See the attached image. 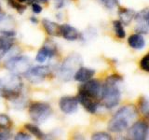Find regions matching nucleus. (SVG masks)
<instances>
[{"mask_svg":"<svg viewBox=\"0 0 149 140\" xmlns=\"http://www.w3.org/2000/svg\"><path fill=\"white\" fill-rule=\"evenodd\" d=\"M123 80L121 76L111 75L106 78L104 84H102L101 99L106 108H114L119 104L121 100V92L118 84Z\"/></svg>","mask_w":149,"mask_h":140,"instance_id":"nucleus-1","label":"nucleus"},{"mask_svg":"<svg viewBox=\"0 0 149 140\" xmlns=\"http://www.w3.org/2000/svg\"><path fill=\"white\" fill-rule=\"evenodd\" d=\"M138 110L133 105L124 106L116 112L108 123V130L112 133H121L129 128L130 123L137 118Z\"/></svg>","mask_w":149,"mask_h":140,"instance_id":"nucleus-2","label":"nucleus"},{"mask_svg":"<svg viewBox=\"0 0 149 140\" xmlns=\"http://www.w3.org/2000/svg\"><path fill=\"white\" fill-rule=\"evenodd\" d=\"M1 90L0 95L6 100L14 101L17 100L21 95L22 82L19 75L12 74L4 79V82L1 83Z\"/></svg>","mask_w":149,"mask_h":140,"instance_id":"nucleus-3","label":"nucleus"},{"mask_svg":"<svg viewBox=\"0 0 149 140\" xmlns=\"http://www.w3.org/2000/svg\"><path fill=\"white\" fill-rule=\"evenodd\" d=\"M82 57L79 54L74 53L64 59L58 69L57 75L63 81H69L74 78V73L82 65Z\"/></svg>","mask_w":149,"mask_h":140,"instance_id":"nucleus-4","label":"nucleus"},{"mask_svg":"<svg viewBox=\"0 0 149 140\" xmlns=\"http://www.w3.org/2000/svg\"><path fill=\"white\" fill-rule=\"evenodd\" d=\"M52 114V109L48 103L34 102L29 106V115L31 119L37 123H42Z\"/></svg>","mask_w":149,"mask_h":140,"instance_id":"nucleus-5","label":"nucleus"},{"mask_svg":"<svg viewBox=\"0 0 149 140\" xmlns=\"http://www.w3.org/2000/svg\"><path fill=\"white\" fill-rule=\"evenodd\" d=\"M31 60L27 56L19 55L9 58L5 63V67L9 70L12 74L21 75L24 74L31 67Z\"/></svg>","mask_w":149,"mask_h":140,"instance_id":"nucleus-6","label":"nucleus"},{"mask_svg":"<svg viewBox=\"0 0 149 140\" xmlns=\"http://www.w3.org/2000/svg\"><path fill=\"white\" fill-rule=\"evenodd\" d=\"M50 72V69L49 66H43V65H39V66L30 67L27 71L23 74L25 78L31 83H39L43 81L44 79L49 76Z\"/></svg>","mask_w":149,"mask_h":140,"instance_id":"nucleus-7","label":"nucleus"},{"mask_svg":"<svg viewBox=\"0 0 149 140\" xmlns=\"http://www.w3.org/2000/svg\"><path fill=\"white\" fill-rule=\"evenodd\" d=\"M83 84L79 87V92L84 93V94L88 95L91 97L96 98V99L100 100L101 99V94H102V84L97 79H90V80L82 82Z\"/></svg>","mask_w":149,"mask_h":140,"instance_id":"nucleus-8","label":"nucleus"},{"mask_svg":"<svg viewBox=\"0 0 149 140\" xmlns=\"http://www.w3.org/2000/svg\"><path fill=\"white\" fill-rule=\"evenodd\" d=\"M15 36L14 31H0V58L12 49Z\"/></svg>","mask_w":149,"mask_h":140,"instance_id":"nucleus-9","label":"nucleus"},{"mask_svg":"<svg viewBox=\"0 0 149 140\" xmlns=\"http://www.w3.org/2000/svg\"><path fill=\"white\" fill-rule=\"evenodd\" d=\"M129 136L135 140H146L148 136V125L144 121H136L129 130Z\"/></svg>","mask_w":149,"mask_h":140,"instance_id":"nucleus-10","label":"nucleus"},{"mask_svg":"<svg viewBox=\"0 0 149 140\" xmlns=\"http://www.w3.org/2000/svg\"><path fill=\"white\" fill-rule=\"evenodd\" d=\"M57 52V48L56 45L52 41H47L44 44V46L37 51L36 60L39 63H44L47 60L52 58L53 56Z\"/></svg>","mask_w":149,"mask_h":140,"instance_id":"nucleus-11","label":"nucleus"},{"mask_svg":"<svg viewBox=\"0 0 149 140\" xmlns=\"http://www.w3.org/2000/svg\"><path fill=\"white\" fill-rule=\"evenodd\" d=\"M137 22L136 32L141 35H146L149 30V12L148 8H144L142 11L136 13L135 18Z\"/></svg>","mask_w":149,"mask_h":140,"instance_id":"nucleus-12","label":"nucleus"},{"mask_svg":"<svg viewBox=\"0 0 149 140\" xmlns=\"http://www.w3.org/2000/svg\"><path fill=\"white\" fill-rule=\"evenodd\" d=\"M59 106L64 114H73L78 108V101L77 97L63 96L59 101Z\"/></svg>","mask_w":149,"mask_h":140,"instance_id":"nucleus-13","label":"nucleus"},{"mask_svg":"<svg viewBox=\"0 0 149 140\" xmlns=\"http://www.w3.org/2000/svg\"><path fill=\"white\" fill-rule=\"evenodd\" d=\"M77 99L78 103H80L82 105L84 108L91 114H94L97 111L98 107H99V100L96 99V98H93V97L84 94V93L78 92Z\"/></svg>","mask_w":149,"mask_h":140,"instance_id":"nucleus-14","label":"nucleus"},{"mask_svg":"<svg viewBox=\"0 0 149 140\" xmlns=\"http://www.w3.org/2000/svg\"><path fill=\"white\" fill-rule=\"evenodd\" d=\"M95 75V70L91 69V68H88V67H84L81 66L79 67L77 72L74 75V78L76 79L78 82H85L90 80L91 78H92V77Z\"/></svg>","mask_w":149,"mask_h":140,"instance_id":"nucleus-15","label":"nucleus"},{"mask_svg":"<svg viewBox=\"0 0 149 140\" xmlns=\"http://www.w3.org/2000/svg\"><path fill=\"white\" fill-rule=\"evenodd\" d=\"M61 36L66 40L74 41L78 38L80 34L77 28H74V26L70 24H63L61 25Z\"/></svg>","mask_w":149,"mask_h":140,"instance_id":"nucleus-16","label":"nucleus"},{"mask_svg":"<svg viewBox=\"0 0 149 140\" xmlns=\"http://www.w3.org/2000/svg\"><path fill=\"white\" fill-rule=\"evenodd\" d=\"M42 24L47 34L51 36H61V25L54 22H51L48 19H44L42 21Z\"/></svg>","mask_w":149,"mask_h":140,"instance_id":"nucleus-17","label":"nucleus"},{"mask_svg":"<svg viewBox=\"0 0 149 140\" xmlns=\"http://www.w3.org/2000/svg\"><path fill=\"white\" fill-rule=\"evenodd\" d=\"M128 43L130 48L134 50H143L146 47V39L141 34H133L129 36Z\"/></svg>","mask_w":149,"mask_h":140,"instance_id":"nucleus-18","label":"nucleus"},{"mask_svg":"<svg viewBox=\"0 0 149 140\" xmlns=\"http://www.w3.org/2000/svg\"><path fill=\"white\" fill-rule=\"evenodd\" d=\"M135 15H136V12L130 8H120L118 10L119 21L125 25H129L135 18Z\"/></svg>","mask_w":149,"mask_h":140,"instance_id":"nucleus-19","label":"nucleus"},{"mask_svg":"<svg viewBox=\"0 0 149 140\" xmlns=\"http://www.w3.org/2000/svg\"><path fill=\"white\" fill-rule=\"evenodd\" d=\"M24 128L28 131V132H30V134H32L34 136H36V138H38V139L45 138L44 133L42 132V131L37 127L36 125L33 124V123H26L24 125Z\"/></svg>","mask_w":149,"mask_h":140,"instance_id":"nucleus-20","label":"nucleus"},{"mask_svg":"<svg viewBox=\"0 0 149 140\" xmlns=\"http://www.w3.org/2000/svg\"><path fill=\"white\" fill-rule=\"evenodd\" d=\"M113 27H114V32H115L116 37H118V38H120V39L125 38L126 33H125L122 22H121L119 20L118 21H114L113 22Z\"/></svg>","mask_w":149,"mask_h":140,"instance_id":"nucleus-21","label":"nucleus"},{"mask_svg":"<svg viewBox=\"0 0 149 140\" xmlns=\"http://www.w3.org/2000/svg\"><path fill=\"white\" fill-rule=\"evenodd\" d=\"M7 1L9 4V6H10L12 8L16 9V11H18L20 14H22L23 12L25 11V9H26V5L25 4L18 2L17 0H7Z\"/></svg>","mask_w":149,"mask_h":140,"instance_id":"nucleus-22","label":"nucleus"},{"mask_svg":"<svg viewBox=\"0 0 149 140\" xmlns=\"http://www.w3.org/2000/svg\"><path fill=\"white\" fill-rule=\"evenodd\" d=\"M139 106H139L140 111H141L144 116L147 117L149 113V104H148V100L146 97H141V99H140V102H139Z\"/></svg>","mask_w":149,"mask_h":140,"instance_id":"nucleus-23","label":"nucleus"},{"mask_svg":"<svg viewBox=\"0 0 149 140\" xmlns=\"http://www.w3.org/2000/svg\"><path fill=\"white\" fill-rule=\"evenodd\" d=\"M12 134L9 127H0V140L11 139Z\"/></svg>","mask_w":149,"mask_h":140,"instance_id":"nucleus-24","label":"nucleus"},{"mask_svg":"<svg viewBox=\"0 0 149 140\" xmlns=\"http://www.w3.org/2000/svg\"><path fill=\"white\" fill-rule=\"evenodd\" d=\"M91 139L93 140H111L112 136L105 132H97L92 134Z\"/></svg>","mask_w":149,"mask_h":140,"instance_id":"nucleus-25","label":"nucleus"},{"mask_svg":"<svg viewBox=\"0 0 149 140\" xmlns=\"http://www.w3.org/2000/svg\"><path fill=\"white\" fill-rule=\"evenodd\" d=\"M11 120L6 114H0V127H10Z\"/></svg>","mask_w":149,"mask_h":140,"instance_id":"nucleus-26","label":"nucleus"},{"mask_svg":"<svg viewBox=\"0 0 149 140\" xmlns=\"http://www.w3.org/2000/svg\"><path fill=\"white\" fill-rule=\"evenodd\" d=\"M100 2L104 5V7H105L106 8L112 9L116 6H118V0H100Z\"/></svg>","mask_w":149,"mask_h":140,"instance_id":"nucleus-27","label":"nucleus"},{"mask_svg":"<svg viewBox=\"0 0 149 140\" xmlns=\"http://www.w3.org/2000/svg\"><path fill=\"white\" fill-rule=\"evenodd\" d=\"M148 62H149V55L148 54H146L141 61H140V66H141V68L146 72H149Z\"/></svg>","mask_w":149,"mask_h":140,"instance_id":"nucleus-28","label":"nucleus"},{"mask_svg":"<svg viewBox=\"0 0 149 140\" xmlns=\"http://www.w3.org/2000/svg\"><path fill=\"white\" fill-rule=\"evenodd\" d=\"M14 139H16V140H29V139H31V136L25 133L20 132L14 136Z\"/></svg>","mask_w":149,"mask_h":140,"instance_id":"nucleus-29","label":"nucleus"},{"mask_svg":"<svg viewBox=\"0 0 149 140\" xmlns=\"http://www.w3.org/2000/svg\"><path fill=\"white\" fill-rule=\"evenodd\" d=\"M42 7L39 5V3H32V10L35 14H39L42 12Z\"/></svg>","mask_w":149,"mask_h":140,"instance_id":"nucleus-30","label":"nucleus"},{"mask_svg":"<svg viewBox=\"0 0 149 140\" xmlns=\"http://www.w3.org/2000/svg\"><path fill=\"white\" fill-rule=\"evenodd\" d=\"M17 1L22 4H32L33 2H35L36 0H17Z\"/></svg>","mask_w":149,"mask_h":140,"instance_id":"nucleus-31","label":"nucleus"},{"mask_svg":"<svg viewBox=\"0 0 149 140\" xmlns=\"http://www.w3.org/2000/svg\"><path fill=\"white\" fill-rule=\"evenodd\" d=\"M36 1H37L38 3H43V4H47L49 2V0H36Z\"/></svg>","mask_w":149,"mask_h":140,"instance_id":"nucleus-32","label":"nucleus"},{"mask_svg":"<svg viewBox=\"0 0 149 140\" xmlns=\"http://www.w3.org/2000/svg\"><path fill=\"white\" fill-rule=\"evenodd\" d=\"M30 21H31L32 22H34V23H37V22H38L35 17H32V18L30 19Z\"/></svg>","mask_w":149,"mask_h":140,"instance_id":"nucleus-33","label":"nucleus"},{"mask_svg":"<svg viewBox=\"0 0 149 140\" xmlns=\"http://www.w3.org/2000/svg\"><path fill=\"white\" fill-rule=\"evenodd\" d=\"M0 85H1V79H0Z\"/></svg>","mask_w":149,"mask_h":140,"instance_id":"nucleus-34","label":"nucleus"}]
</instances>
